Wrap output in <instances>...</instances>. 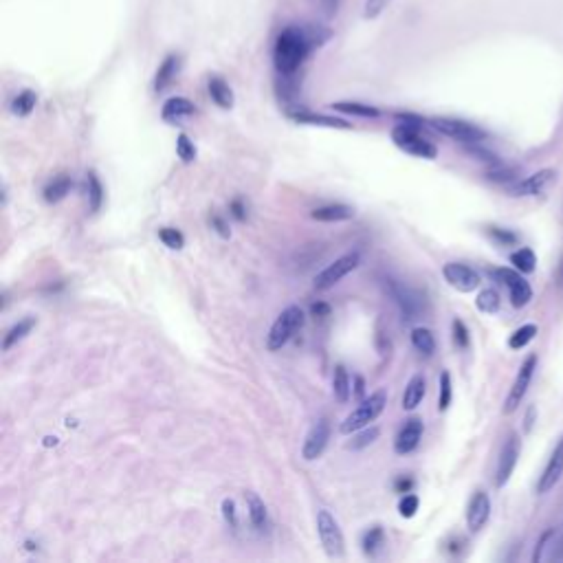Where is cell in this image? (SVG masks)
Returning a JSON list of instances; mask_svg holds the SVG:
<instances>
[{
    "mask_svg": "<svg viewBox=\"0 0 563 563\" xmlns=\"http://www.w3.org/2000/svg\"><path fill=\"white\" fill-rule=\"evenodd\" d=\"M394 486H396L399 493H410V488L414 486V482L410 480V477H399L396 484H394Z\"/></svg>",
    "mask_w": 563,
    "mask_h": 563,
    "instance_id": "obj_51",
    "label": "cell"
},
{
    "mask_svg": "<svg viewBox=\"0 0 563 563\" xmlns=\"http://www.w3.org/2000/svg\"><path fill=\"white\" fill-rule=\"evenodd\" d=\"M194 112H196V106L187 100V97H170L161 108V117L167 123H178L183 119L192 117Z\"/></svg>",
    "mask_w": 563,
    "mask_h": 563,
    "instance_id": "obj_19",
    "label": "cell"
},
{
    "mask_svg": "<svg viewBox=\"0 0 563 563\" xmlns=\"http://www.w3.org/2000/svg\"><path fill=\"white\" fill-rule=\"evenodd\" d=\"M385 546V530L381 526H372L363 532V537H361V548H363V555L365 557H376L378 550Z\"/></svg>",
    "mask_w": 563,
    "mask_h": 563,
    "instance_id": "obj_27",
    "label": "cell"
},
{
    "mask_svg": "<svg viewBox=\"0 0 563 563\" xmlns=\"http://www.w3.org/2000/svg\"><path fill=\"white\" fill-rule=\"evenodd\" d=\"M247 511H249V519L256 530H266L269 528V511H266L264 502L256 495V493H247Z\"/></svg>",
    "mask_w": 563,
    "mask_h": 563,
    "instance_id": "obj_25",
    "label": "cell"
},
{
    "mask_svg": "<svg viewBox=\"0 0 563 563\" xmlns=\"http://www.w3.org/2000/svg\"><path fill=\"white\" fill-rule=\"evenodd\" d=\"M491 275L495 277L500 284H504L509 288L511 295V304L515 308H524L530 304L532 300V288L528 284V279L522 275V271L517 269H509V266H500V269H493Z\"/></svg>",
    "mask_w": 563,
    "mask_h": 563,
    "instance_id": "obj_8",
    "label": "cell"
},
{
    "mask_svg": "<svg viewBox=\"0 0 563 563\" xmlns=\"http://www.w3.org/2000/svg\"><path fill=\"white\" fill-rule=\"evenodd\" d=\"M45 445L47 447H51V445L55 447V445H58V438H51V435H49V438H45Z\"/></svg>",
    "mask_w": 563,
    "mask_h": 563,
    "instance_id": "obj_55",
    "label": "cell"
},
{
    "mask_svg": "<svg viewBox=\"0 0 563 563\" xmlns=\"http://www.w3.org/2000/svg\"><path fill=\"white\" fill-rule=\"evenodd\" d=\"M517 460H519V438H517V433H509V438H506L502 452H500L498 469H495V486L498 488L509 484L511 475L517 467Z\"/></svg>",
    "mask_w": 563,
    "mask_h": 563,
    "instance_id": "obj_12",
    "label": "cell"
},
{
    "mask_svg": "<svg viewBox=\"0 0 563 563\" xmlns=\"http://www.w3.org/2000/svg\"><path fill=\"white\" fill-rule=\"evenodd\" d=\"M332 31L323 24H288L279 31L273 45V64L282 77H293L315 49L323 47Z\"/></svg>",
    "mask_w": 563,
    "mask_h": 563,
    "instance_id": "obj_1",
    "label": "cell"
},
{
    "mask_svg": "<svg viewBox=\"0 0 563 563\" xmlns=\"http://www.w3.org/2000/svg\"><path fill=\"white\" fill-rule=\"evenodd\" d=\"M486 178L493 180V183H513V180L517 178V170H515V167L504 165V163L500 161V163H495V165H488Z\"/></svg>",
    "mask_w": 563,
    "mask_h": 563,
    "instance_id": "obj_36",
    "label": "cell"
},
{
    "mask_svg": "<svg viewBox=\"0 0 563 563\" xmlns=\"http://www.w3.org/2000/svg\"><path fill=\"white\" fill-rule=\"evenodd\" d=\"M311 218L319 220V222H341V220L355 218V209H352L350 205H341V203L323 205V207H317L311 211Z\"/></svg>",
    "mask_w": 563,
    "mask_h": 563,
    "instance_id": "obj_21",
    "label": "cell"
},
{
    "mask_svg": "<svg viewBox=\"0 0 563 563\" xmlns=\"http://www.w3.org/2000/svg\"><path fill=\"white\" fill-rule=\"evenodd\" d=\"M70 190H73V178H70L68 174H58V176H53L49 183H47V187H45V201L55 205V203H60L64 201L66 196L70 194Z\"/></svg>",
    "mask_w": 563,
    "mask_h": 563,
    "instance_id": "obj_24",
    "label": "cell"
},
{
    "mask_svg": "<svg viewBox=\"0 0 563 563\" xmlns=\"http://www.w3.org/2000/svg\"><path fill=\"white\" fill-rule=\"evenodd\" d=\"M176 154H178V159L183 163H192L196 161V146H194V141L187 137V134H178L176 139Z\"/></svg>",
    "mask_w": 563,
    "mask_h": 563,
    "instance_id": "obj_40",
    "label": "cell"
},
{
    "mask_svg": "<svg viewBox=\"0 0 563 563\" xmlns=\"http://www.w3.org/2000/svg\"><path fill=\"white\" fill-rule=\"evenodd\" d=\"M422 431H425V425H422L420 418H410L405 420V425L401 427L396 440H394V452L399 456H407L418 449L420 445V438H422Z\"/></svg>",
    "mask_w": 563,
    "mask_h": 563,
    "instance_id": "obj_14",
    "label": "cell"
},
{
    "mask_svg": "<svg viewBox=\"0 0 563 563\" xmlns=\"http://www.w3.org/2000/svg\"><path fill=\"white\" fill-rule=\"evenodd\" d=\"M491 517V498L486 491H475L467 509V526L471 532H480Z\"/></svg>",
    "mask_w": 563,
    "mask_h": 563,
    "instance_id": "obj_15",
    "label": "cell"
},
{
    "mask_svg": "<svg viewBox=\"0 0 563 563\" xmlns=\"http://www.w3.org/2000/svg\"><path fill=\"white\" fill-rule=\"evenodd\" d=\"M332 110L344 112V115H355V117H363V119H376L381 115V110L368 106V104H359V102H334L330 104Z\"/></svg>",
    "mask_w": 563,
    "mask_h": 563,
    "instance_id": "obj_28",
    "label": "cell"
},
{
    "mask_svg": "<svg viewBox=\"0 0 563 563\" xmlns=\"http://www.w3.org/2000/svg\"><path fill=\"white\" fill-rule=\"evenodd\" d=\"M486 233L493 242H498L502 247H513L519 242V236L511 229H502V227H486Z\"/></svg>",
    "mask_w": 563,
    "mask_h": 563,
    "instance_id": "obj_39",
    "label": "cell"
},
{
    "mask_svg": "<svg viewBox=\"0 0 563 563\" xmlns=\"http://www.w3.org/2000/svg\"><path fill=\"white\" fill-rule=\"evenodd\" d=\"M429 125L433 130H438L440 134L454 139V141H460V144H464V146L480 144V141L486 139V132L480 128V125H475L471 121H464V119L433 117V119H429Z\"/></svg>",
    "mask_w": 563,
    "mask_h": 563,
    "instance_id": "obj_5",
    "label": "cell"
},
{
    "mask_svg": "<svg viewBox=\"0 0 563 563\" xmlns=\"http://www.w3.org/2000/svg\"><path fill=\"white\" fill-rule=\"evenodd\" d=\"M412 346L422 352L425 357H431L435 352V339H433V332L429 328H422V326H416L412 330Z\"/></svg>",
    "mask_w": 563,
    "mask_h": 563,
    "instance_id": "obj_31",
    "label": "cell"
},
{
    "mask_svg": "<svg viewBox=\"0 0 563 563\" xmlns=\"http://www.w3.org/2000/svg\"><path fill=\"white\" fill-rule=\"evenodd\" d=\"M392 141L399 150H403L405 154H412V157L427 159V161H433L435 157H438V148H435L429 139L420 134V125L401 121L399 125H394Z\"/></svg>",
    "mask_w": 563,
    "mask_h": 563,
    "instance_id": "obj_3",
    "label": "cell"
},
{
    "mask_svg": "<svg viewBox=\"0 0 563 563\" xmlns=\"http://www.w3.org/2000/svg\"><path fill=\"white\" fill-rule=\"evenodd\" d=\"M392 5V0H365L363 5V18L365 20H374Z\"/></svg>",
    "mask_w": 563,
    "mask_h": 563,
    "instance_id": "obj_42",
    "label": "cell"
},
{
    "mask_svg": "<svg viewBox=\"0 0 563 563\" xmlns=\"http://www.w3.org/2000/svg\"><path fill=\"white\" fill-rule=\"evenodd\" d=\"M328 440H330V422H328V418H319L311 427V431L306 433V440L302 447V458L308 462L317 460L323 452H326Z\"/></svg>",
    "mask_w": 563,
    "mask_h": 563,
    "instance_id": "obj_13",
    "label": "cell"
},
{
    "mask_svg": "<svg viewBox=\"0 0 563 563\" xmlns=\"http://www.w3.org/2000/svg\"><path fill=\"white\" fill-rule=\"evenodd\" d=\"M452 399H454V387H452V374L447 370L440 374V394H438V410L440 412H447L449 405H452Z\"/></svg>",
    "mask_w": 563,
    "mask_h": 563,
    "instance_id": "obj_37",
    "label": "cell"
},
{
    "mask_svg": "<svg viewBox=\"0 0 563 563\" xmlns=\"http://www.w3.org/2000/svg\"><path fill=\"white\" fill-rule=\"evenodd\" d=\"M220 509H222L224 522H227L233 530H238V511H236V502L229 500V498H224L222 504H220Z\"/></svg>",
    "mask_w": 563,
    "mask_h": 563,
    "instance_id": "obj_44",
    "label": "cell"
},
{
    "mask_svg": "<svg viewBox=\"0 0 563 563\" xmlns=\"http://www.w3.org/2000/svg\"><path fill=\"white\" fill-rule=\"evenodd\" d=\"M355 394L359 399H363V394H365V383H363L361 376H355Z\"/></svg>",
    "mask_w": 563,
    "mask_h": 563,
    "instance_id": "obj_52",
    "label": "cell"
},
{
    "mask_svg": "<svg viewBox=\"0 0 563 563\" xmlns=\"http://www.w3.org/2000/svg\"><path fill=\"white\" fill-rule=\"evenodd\" d=\"M452 332H454V344H456L460 350L469 348L471 337H469V330H467V326H464V321H462V319L456 317V319L452 321Z\"/></svg>",
    "mask_w": 563,
    "mask_h": 563,
    "instance_id": "obj_41",
    "label": "cell"
},
{
    "mask_svg": "<svg viewBox=\"0 0 563 563\" xmlns=\"http://www.w3.org/2000/svg\"><path fill=\"white\" fill-rule=\"evenodd\" d=\"M317 534H319V541H321L323 550H326L328 557H332V559L344 557V553H346L344 532L339 528V522L334 519V515L326 509L317 511Z\"/></svg>",
    "mask_w": 563,
    "mask_h": 563,
    "instance_id": "obj_6",
    "label": "cell"
},
{
    "mask_svg": "<svg viewBox=\"0 0 563 563\" xmlns=\"http://www.w3.org/2000/svg\"><path fill=\"white\" fill-rule=\"evenodd\" d=\"M311 315L315 319H323V317H330V306L326 302H317L311 306Z\"/></svg>",
    "mask_w": 563,
    "mask_h": 563,
    "instance_id": "obj_48",
    "label": "cell"
},
{
    "mask_svg": "<svg viewBox=\"0 0 563 563\" xmlns=\"http://www.w3.org/2000/svg\"><path fill=\"white\" fill-rule=\"evenodd\" d=\"M36 323H38L36 317H24V319H20L18 323H13V326L7 330L5 339H3V352H9L18 341H22L24 337L36 328Z\"/></svg>",
    "mask_w": 563,
    "mask_h": 563,
    "instance_id": "obj_26",
    "label": "cell"
},
{
    "mask_svg": "<svg viewBox=\"0 0 563 563\" xmlns=\"http://www.w3.org/2000/svg\"><path fill=\"white\" fill-rule=\"evenodd\" d=\"M553 537H555V530H546V532L541 534V539H539L537 548H534V555H532V561H534V563L543 559V550H546L548 541H550Z\"/></svg>",
    "mask_w": 563,
    "mask_h": 563,
    "instance_id": "obj_47",
    "label": "cell"
},
{
    "mask_svg": "<svg viewBox=\"0 0 563 563\" xmlns=\"http://www.w3.org/2000/svg\"><path fill=\"white\" fill-rule=\"evenodd\" d=\"M534 337H537V326H534V323H526V326H522V328H517L511 337H509V348H513V350H522V348H526Z\"/></svg>",
    "mask_w": 563,
    "mask_h": 563,
    "instance_id": "obj_35",
    "label": "cell"
},
{
    "mask_svg": "<svg viewBox=\"0 0 563 563\" xmlns=\"http://www.w3.org/2000/svg\"><path fill=\"white\" fill-rule=\"evenodd\" d=\"M555 178H557V172L550 170V167H546V170H539V172L526 176L524 180H519L517 185L511 190V194H515V196H537V194H543L555 183Z\"/></svg>",
    "mask_w": 563,
    "mask_h": 563,
    "instance_id": "obj_17",
    "label": "cell"
},
{
    "mask_svg": "<svg viewBox=\"0 0 563 563\" xmlns=\"http://www.w3.org/2000/svg\"><path fill=\"white\" fill-rule=\"evenodd\" d=\"M378 433H381V431H378V427H370V429L363 427V433H359L357 438L352 440L348 447L350 449H363V447H368V445H372L378 438Z\"/></svg>",
    "mask_w": 563,
    "mask_h": 563,
    "instance_id": "obj_43",
    "label": "cell"
},
{
    "mask_svg": "<svg viewBox=\"0 0 563 563\" xmlns=\"http://www.w3.org/2000/svg\"><path fill=\"white\" fill-rule=\"evenodd\" d=\"M534 370H537V355H528L524 359V363H522V368H519L517 376H515L509 396H506V401H504V414H513L517 407H519V403L524 401L526 392H528V385L532 381Z\"/></svg>",
    "mask_w": 563,
    "mask_h": 563,
    "instance_id": "obj_10",
    "label": "cell"
},
{
    "mask_svg": "<svg viewBox=\"0 0 563 563\" xmlns=\"http://www.w3.org/2000/svg\"><path fill=\"white\" fill-rule=\"evenodd\" d=\"M209 222H211V227L216 229V233H218L220 238H229V236H231V229H229V224H227V220H224L222 216L214 214V216L209 218Z\"/></svg>",
    "mask_w": 563,
    "mask_h": 563,
    "instance_id": "obj_46",
    "label": "cell"
},
{
    "mask_svg": "<svg viewBox=\"0 0 563 563\" xmlns=\"http://www.w3.org/2000/svg\"><path fill=\"white\" fill-rule=\"evenodd\" d=\"M159 238H161V242L167 247V249H172V251H178L185 247V236H183L178 229L174 227H163L159 229Z\"/></svg>",
    "mask_w": 563,
    "mask_h": 563,
    "instance_id": "obj_38",
    "label": "cell"
},
{
    "mask_svg": "<svg viewBox=\"0 0 563 563\" xmlns=\"http://www.w3.org/2000/svg\"><path fill=\"white\" fill-rule=\"evenodd\" d=\"M532 416H534V407H530L528 414H526V431L532 429Z\"/></svg>",
    "mask_w": 563,
    "mask_h": 563,
    "instance_id": "obj_53",
    "label": "cell"
},
{
    "mask_svg": "<svg viewBox=\"0 0 563 563\" xmlns=\"http://www.w3.org/2000/svg\"><path fill=\"white\" fill-rule=\"evenodd\" d=\"M511 264H515V269L517 271H522V273H532L534 269H537V256H534V251L530 247H522L519 251L511 253Z\"/></svg>",
    "mask_w": 563,
    "mask_h": 563,
    "instance_id": "obj_32",
    "label": "cell"
},
{
    "mask_svg": "<svg viewBox=\"0 0 563 563\" xmlns=\"http://www.w3.org/2000/svg\"><path fill=\"white\" fill-rule=\"evenodd\" d=\"M288 117L298 123H306V125H323V128H339V130H350L352 123H348L346 119L339 117H328V115H319V112H308V110H295L288 112Z\"/></svg>",
    "mask_w": 563,
    "mask_h": 563,
    "instance_id": "obj_18",
    "label": "cell"
},
{
    "mask_svg": "<svg viewBox=\"0 0 563 563\" xmlns=\"http://www.w3.org/2000/svg\"><path fill=\"white\" fill-rule=\"evenodd\" d=\"M207 91H209L211 102H214L216 106H220L224 110H229L233 106V91H231V86L220 75H211L209 77Z\"/></svg>",
    "mask_w": 563,
    "mask_h": 563,
    "instance_id": "obj_22",
    "label": "cell"
},
{
    "mask_svg": "<svg viewBox=\"0 0 563 563\" xmlns=\"http://www.w3.org/2000/svg\"><path fill=\"white\" fill-rule=\"evenodd\" d=\"M500 293L495 288H484L480 291V295H477V300H475V306H477V311L484 313V315H493V313H498L500 311Z\"/></svg>",
    "mask_w": 563,
    "mask_h": 563,
    "instance_id": "obj_33",
    "label": "cell"
},
{
    "mask_svg": "<svg viewBox=\"0 0 563 563\" xmlns=\"http://www.w3.org/2000/svg\"><path fill=\"white\" fill-rule=\"evenodd\" d=\"M178 68H180V58L178 55H167V58L161 62L157 75H154V91L157 93H163L170 84L174 82V77L178 75Z\"/></svg>",
    "mask_w": 563,
    "mask_h": 563,
    "instance_id": "obj_23",
    "label": "cell"
},
{
    "mask_svg": "<svg viewBox=\"0 0 563 563\" xmlns=\"http://www.w3.org/2000/svg\"><path fill=\"white\" fill-rule=\"evenodd\" d=\"M359 264H361V253H359V251H350V253H346V256L337 258V260H334L332 264H328L321 273H317V277H315V288H317V291H328V288H332L334 284H339V282H341L346 275H350L352 271H355Z\"/></svg>",
    "mask_w": 563,
    "mask_h": 563,
    "instance_id": "obj_9",
    "label": "cell"
},
{
    "mask_svg": "<svg viewBox=\"0 0 563 563\" xmlns=\"http://www.w3.org/2000/svg\"><path fill=\"white\" fill-rule=\"evenodd\" d=\"M332 394H334V399L339 401V403H348L350 401L352 387H350V374L346 370V365H334V372H332Z\"/></svg>",
    "mask_w": 563,
    "mask_h": 563,
    "instance_id": "obj_29",
    "label": "cell"
},
{
    "mask_svg": "<svg viewBox=\"0 0 563 563\" xmlns=\"http://www.w3.org/2000/svg\"><path fill=\"white\" fill-rule=\"evenodd\" d=\"M88 207H91V214H97V211L102 209V203H104V187H102V180L97 176V172H88Z\"/></svg>",
    "mask_w": 563,
    "mask_h": 563,
    "instance_id": "obj_34",
    "label": "cell"
},
{
    "mask_svg": "<svg viewBox=\"0 0 563 563\" xmlns=\"http://www.w3.org/2000/svg\"><path fill=\"white\" fill-rule=\"evenodd\" d=\"M418 498L416 495H405L401 502H399V513H401V517H405V519H412L414 515H416V511H418Z\"/></svg>",
    "mask_w": 563,
    "mask_h": 563,
    "instance_id": "obj_45",
    "label": "cell"
},
{
    "mask_svg": "<svg viewBox=\"0 0 563 563\" xmlns=\"http://www.w3.org/2000/svg\"><path fill=\"white\" fill-rule=\"evenodd\" d=\"M561 475H563V438L557 442L555 452H553L550 460H548L546 469H543L539 482H537V493H539V495H546L548 491H553L559 484Z\"/></svg>",
    "mask_w": 563,
    "mask_h": 563,
    "instance_id": "obj_16",
    "label": "cell"
},
{
    "mask_svg": "<svg viewBox=\"0 0 563 563\" xmlns=\"http://www.w3.org/2000/svg\"><path fill=\"white\" fill-rule=\"evenodd\" d=\"M319 3H321L323 11H326L328 16H334L337 9H339V5H341V0H319Z\"/></svg>",
    "mask_w": 563,
    "mask_h": 563,
    "instance_id": "obj_50",
    "label": "cell"
},
{
    "mask_svg": "<svg viewBox=\"0 0 563 563\" xmlns=\"http://www.w3.org/2000/svg\"><path fill=\"white\" fill-rule=\"evenodd\" d=\"M38 104V95L33 91H22L18 93L16 97H13V102H11V112L16 117H29L33 108Z\"/></svg>",
    "mask_w": 563,
    "mask_h": 563,
    "instance_id": "obj_30",
    "label": "cell"
},
{
    "mask_svg": "<svg viewBox=\"0 0 563 563\" xmlns=\"http://www.w3.org/2000/svg\"><path fill=\"white\" fill-rule=\"evenodd\" d=\"M385 405H387V392L385 390H376L372 392L370 396H365L355 410H352L344 422L339 425V431L344 435H350V433H357L361 431L363 427H370V422H374L378 416L383 414L385 410Z\"/></svg>",
    "mask_w": 563,
    "mask_h": 563,
    "instance_id": "obj_2",
    "label": "cell"
},
{
    "mask_svg": "<svg viewBox=\"0 0 563 563\" xmlns=\"http://www.w3.org/2000/svg\"><path fill=\"white\" fill-rule=\"evenodd\" d=\"M229 209H231V214H233L238 220H245V218H247V209H245V205H242L240 199H233L231 205H229Z\"/></svg>",
    "mask_w": 563,
    "mask_h": 563,
    "instance_id": "obj_49",
    "label": "cell"
},
{
    "mask_svg": "<svg viewBox=\"0 0 563 563\" xmlns=\"http://www.w3.org/2000/svg\"><path fill=\"white\" fill-rule=\"evenodd\" d=\"M442 275L447 279V284L456 288L458 293H473L480 286V273L462 262H447L442 266Z\"/></svg>",
    "mask_w": 563,
    "mask_h": 563,
    "instance_id": "obj_11",
    "label": "cell"
},
{
    "mask_svg": "<svg viewBox=\"0 0 563 563\" xmlns=\"http://www.w3.org/2000/svg\"><path fill=\"white\" fill-rule=\"evenodd\" d=\"M425 392H427V381L422 374H414L410 378V383L405 385V392H403V410L405 412H414L416 407L420 405V401L425 399Z\"/></svg>",
    "mask_w": 563,
    "mask_h": 563,
    "instance_id": "obj_20",
    "label": "cell"
},
{
    "mask_svg": "<svg viewBox=\"0 0 563 563\" xmlns=\"http://www.w3.org/2000/svg\"><path fill=\"white\" fill-rule=\"evenodd\" d=\"M302 326H304V311H302V308L295 306V304L284 308V311L277 315V319L273 321L269 334H266V348H269L271 352L282 350L293 339V334L298 332Z\"/></svg>",
    "mask_w": 563,
    "mask_h": 563,
    "instance_id": "obj_4",
    "label": "cell"
},
{
    "mask_svg": "<svg viewBox=\"0 0 563 563\" xmlns=\"http://www.w3.org/2000/svg\"><path fill=\"white\" fill-rule=\"evenodd\" d=\"M555 559H563V537H561V541H559V546H557V553H555Z\"/></svg>",
    "mask_w": 563,
    "mask_h": 563,
    "instance_id": "obj_54",
    "label": "cell"
},
{
    "mask_svg": "<svg viewBox=\"0 0 563 563\" xmlns=\"http://www.w3.org/2000/svg\"><path fill=\"white\" fill-rule=\"evenodd\" d=\"M383 288H385V293L392 298V302L396 304V308H399L401 315L407 321L416 319L422 313V298H420L418 291L410 288L407 284H403V282L394 279V277H385L383 279Z\"/></svg>",
    "mask_w": 563,
    "mask_h": 563,
    "instance_id": "obj_7",
    "label": "cell"
}]
</instances>
